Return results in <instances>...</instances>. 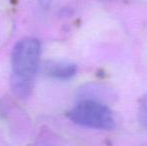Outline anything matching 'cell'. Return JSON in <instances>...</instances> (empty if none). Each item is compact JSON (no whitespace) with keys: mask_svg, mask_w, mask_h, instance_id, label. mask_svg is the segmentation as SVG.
I'll list each match as a JSON object with an SVG mask.
<instances>
[{"mask_svg":"<svg viewBox=\"0 0 147 146\" xmlns=\"http://www.w3.org/2000/svg\"><path fill=\"white\" fill-rule=\"evenodd\" d=\"M40 42L32 37L18 41L11 54V86L19 97L30 94L40 61Z\"/></svg>","mask_w":147,"mask_h":146,"instance_id":"cell-1","label":"cell"},{"mask_svg":"<svg viewBox=\"0 0 147 146\" xmlns=\"http://www.w3.org/2000/svg\"><path fill=\"white\" fill-rule=\"evenodd\" d=\"M68 117L80 126L98 130H111L116 125L112 110L99 100L90 98L76 104L69 111Z\"/></svg>","mask_w":147,"mask_h":146,"instance_id":"cell-2","label":"cell"},{"mask_svg":"<svg viewBox=\"0 0 147 146\" xmlns=\"http://www.w3.org/2000/svg\"><path fill=\"white\" fill-rule=\"evenodd\" d=\"M45 73L54 79L68 80L76 75L77 66L69 61H49L45 64Z\"/></svg>","mask_w":147,"mask_h":146,"instance_id":"cell-3","label":"cell"},{"mask_svg":"<svg viewBox=\"0 0 147 146\" xmlns=\"http://www.w3.org/2000/svg\"><path fill=\"white\" fill-rule=\"evenodd\" d=\"M137 117L141 126L144 127L147 130V92L140 100L137 111Z\"/></svg>","mask_w":147,"mask_h":146,"instance_id":"cell-4","label":"cell"},{"mask_svg":"<svg viewBox=\"0 0 147 146\" xmlns=\"http://www.w3.org/2000/svg\"><path fill=\"white\" fill-rule=\"evenodd\" d=\"M101 1H120V0H101Z\"/></svg>","mask_w":147,"mask_h":146,"instance_id":"cell-5","label":"cell"}]
</instances>
